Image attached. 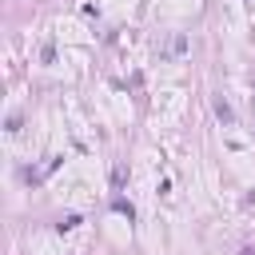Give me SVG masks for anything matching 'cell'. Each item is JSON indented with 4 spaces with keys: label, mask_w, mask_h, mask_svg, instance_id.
Returning a JSON list of instances; mask_svg holds the SVG:
<instances>
[{
    "label": "cell",
    "mask_w": 255,
    "mask_h": 255,
    "mask_svg": "<svg viewBox=\"0 0 255 255\" xmlns=\"http://www.w3.org/2000/svg\"><path fill=\"white\" fill-rule=\"evenodd\" d=\"M215 112H219V120H223V124H231V108H227V104H223V100H219V104H215Z\"/></svg>",
    "instance_id": "6da1fadb"
}]
</instances>
